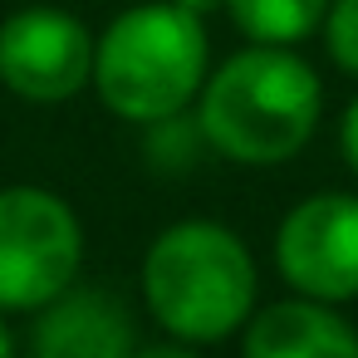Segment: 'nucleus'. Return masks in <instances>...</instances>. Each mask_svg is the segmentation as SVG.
Wrapping results in <instances>:
<instances>
[{
  "mask_svg": "<svg viewBox=\"0 0 358 358\" xmlns=\"http://www.w3.org/2000/svg\"><path fill=\"white\" fill-rule=\"evenodd\" d=\"M324 118V84L294 45H250L216 64L196 94L206 148L241 167H275L309 148Z\"/></svg>",
  "mask_w": 358,
  "mask_h": 358,
  "instance_id": "1",
  "label": "nucleus"
},
{
  "mask_svg": "<svg viewBox=\"0 0 358 358\" xmlns=\"http://www.w3.org/2000/svg\"><path fill=\"white\" fill-rule=\"evenodd\" d=\"M255 255L221 221H172L143 255V304L152 324L196 348L241 334L255 314Z\"/></svg>",
  "mask_w": 358,
  "mask_h": 358,
  "instance_id": "2",
  "label": "nucleus"
},
{
  "mask_svg": "<svg viewBox=\"0 0 358 358\" xmlns=\"http://www.w3.org/2000/svg\"><path fill=\"white\" fill-rule=\"evenodd\" d=\"M211 74L206 20L177 0H138L113 15L94 45V94L123 123H162L187 113Z\"/></svg>",
  "mask_w": 358,
  "mask_h": 358,
  "instance_id": "3",
  "label": "nucleus"
},
{
  "mask_svg": "<svg viewBox=\"0 0 358 358\" xmlns=\"http://www.w3.org/2000/svg\"><path fill=\"white\" fill-rule=\"evenodd\" d=\"M84 270L79 211L35 182L0 187V314H35Z\"/></svg>",
  "mask_w": 358,
  "mask_h": 358,
  "instance_id": "4",
  "label": "nucleus"
},
{
  "mask_svg": "<svg viewBox=\"0 0 358 358\" xmlns=\"http://www.w3.org/2000/svg\"><path fill=\"white\" fill-rule=\"evenodd\" d=\"M275 270L289 294L358 299V192H314L275 226Z\"/></svg>",
  "mask_w": 358,
  "mask_h": 358,
  "instance_id": "5",
  "label": "nucleus"
},
{
  "mask_svg": "<svg viewBox=\"0 0 358 358\" xmlns=\"http://www.w3.org/2000/svg\"><path fill=\"white\" fill-rule=\"evenodd\" d=\"M99 35L59 6H25L0 20V84L25 103H69L94 84Z\"/></svg>",
  "mask_w": 358,
  "mask_h": 358,
  "instance_id": "6",
  "label": "nucleus"
},
{
  "mask_svg": "<svg viewBox=\"0 0 358 358\" xmlns=\"http://www.w3.org/2000/svg\"><path fill=\"white\" fill-rule=\"evenodd\" d=\"M133 309L99 285H69L35 309L20 358H133Z\"/></svg>",
  "mask_w": 358,
  "mask_h": 358,
  "instance_id": "7",
  "label": "nucleus"
},
{
  "mask_svg": "<svg viewBox=\"0 0 358 358\" xmlns=\"http://www.w3.org/2000/svg\"><path fill=\"white\" fill-rule=\"evenodd\" d=\"M241 358H358V329L338 304L289 294L245 319Z\"/></svg>",
  "mask_w": 358,
  "mask_h": 358,
  "instance_id": "8",
  "label": "nucleus"
},
{
  "mask_svg": "<svg viewBox=\"0 0 358 358\" xmlns=\"http://www.w3.org/2000/svg\"><path fill=\"white\" fill-rule=\"evenodd\" d=\"M329 0H226V20L250 45H304L324 30Z\"/></svg>",
  "mask_w": 358,
  "mask_h": 358,
  "instance_id": "9",
  "label": "nucleus"
},
{
  "mask_svg": "<svg viewBox=\"0 0 358 358\" xmlns=\"http://www.w3.org/2000/svg\"><path fill=\"white\" fill-rule=\"evenodd\" d=\"M143 152H148L152 172L182 177V172L196 167V157L211 152V148H206V133H201L196 118L172 113V118H162V123H148V143H143Z\"/></svg>",
  "mask_w": 358,
  "mask_h": 358,
  "instance_id": "10",
  "label": "nucleus"
},
{
  "mask_svg": "<svg viewBox=\"0 0 358 358\" xmlns=\"http://www.w3.org/2000/svg\"><path fill=\"white\" fill-rule=\"evenodd\" d=\"M324 45H329V59L358 79V0H329Z\"/></svg>",
  "mask_w": 358,
  "mask_h": 358,
  "instance_id": "11",
  "label": "nucleus"
},
{
  "mask_svg": "<svg viewBox=\"0 0 358 358\" xmlns=\"http://www.w3.org/2000/svg\"><path fill=\"white\" fill-rule=\"evenodd\" d=\"M338 152H343V167L358 177V94L348 99V108L338 118Z\"/></svg>",
  "mask_w": 358,
  "mask_h": 358,
  "instance_id": "12",
  "label": "nucleus"
},
{
  "mask_svg": "<svg viewBox=\"0 0 358 358\" xmlns=\"http://www.w3.org/2000/svg\"><path fill=\"white\" fill-rule=\"evenodd\" d=\"M133 358H201L196 353V343H187V338H162V343H138L133 348Z\"/></svg>",
  "mask_w": 358,
  "mask_h": 358,
  "instance_id": "13",
  "label": "nucleus"
},
{
  "mask_svg": "<svg viewBox=\"0 0 358 358\" xmlns=\"http://www.w3.org/2000/svg\"><path fill=\"white\" fill-rule=\"evenodd\" d=\"M177 6H182V10H192V15H201V20H206V15H216V10H226V0H177Z\"/></svg>",
  "mask_w": 358,
  "mask_h": 358,
  "instance_id": "14",
  "label": "nucleus"
},
{
  "mask_svg": "<svg viewBox=\"0 0 358 358\" xmlns=\"http://www.w3.org/2000/svg\"><path fill=\"white\" fill-rule=\"evenodd\" d=\"M0 358H20V343H15V334L6 329V319H0Z\"/></svg>",
  "mask_w": 358,
  "mask_h": 358,
  "instance_id": "15",
  "label": "nucleus"
}]
</instances>
